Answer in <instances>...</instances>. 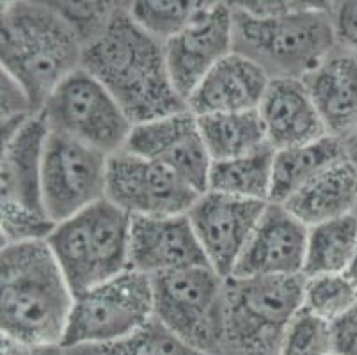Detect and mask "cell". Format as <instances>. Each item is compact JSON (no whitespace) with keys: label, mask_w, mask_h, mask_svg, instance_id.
I'll list each match as a JSON object with an SVG mask.
<instances>
[{"label":"cell","mask_w":357,"mask_h":355,"mask_svg":"<svg viewBox=\"0 0 357 355\" xmlns=\"http://www.w3.org/2000/svg\"><path fill=\"white\" fill-rule=\"evenodd\" d=\"M125 149L176 172L197 192H208L212 158L196 114L189 109L135 125Z\"/></svg>","instance_id":"cell-14"},{"label":"cell","mask_w":357,"mask_h":355,"mask_svg":"<svg viewBox=\"0 0 357 355\" xmlns=\"http://www.w3.org/2000/svg\"><path fill=\"white\" fill-rule=\"evenodd\" d=\"M132 217L100 199L57 224L47 239L75 297L130 269Z\"/></svg>","instance_id":"cell-5"},{"label":"cell","mask_w":357,"mask_h":355,"mask_svg":"<svg viewBox=\"0 0 357 355\" xmlns=\"http://www.w3.org/2000/svg\"><path fill=\"white\" fill-rule=\"evenodd\" d=\"M304 275L228 278L224 282V355H279L303 309Z\"/></svg>","instance_id":"cell-6"},{"label":"cell","mask_w":357,"mask_h":355,"mask_svg":"<svg viewBox=\"0 0 357 355\" xmlns=\"http://www.w3.org/2000/svg\"><path fill=\"white\" fill-rule=\"evenodd\" d=\"M268 203L204 192L187 213L210 266L231 278Z\"/></svg>","instance_id":"cell-12"},{"label":"cell","mask_w":357,"mask_h":355,"mask_svg":"<svg viewBox=\"0 0 357 355\" xmlns=\"http://www.w3.org/2000/svg\"><path fill=\"white\" fill-rule=\"evenodd\" d=\"M2 336L63 345L75 295L47 240L2 246Z\"/></svg>","instance_id":"cell-3"},{"label":"cell","mask_w":357,"mask_h":355,"mask_svg":"<svg viewBox=\"0 0 357 355\" xmlns=\"http://www.w3.org/2000/svg\"><path fill=\"white\" fill-rule=\"evenodd\" d=\"M271 80L259 64L231 52L201 80L187 100V109L197 117L258 110Z\"/></svg>","instance_id":"cell-17"},{"label":"cell","mask_w":357,"mask_h":355,"mask_svg":"<svg viewBox=\"0 0 357 355\" xmlns=\"http://www.w3.org/2000/svg\"><path fill=\"white\" fill-rule=\"evenodd\" d=\"M48 132L43 116L34 114L2 141V203L47 213L41 174Z\"/></svg>","instance_id":"cell-20"},{"label":"cell","mask_w":357,"mask_h":355,"mask_svg":"<svg viewBox=\"0 0 357 355\" xmlns=\"http://www.w3.org/2000/svg\"><path fill=\"white\" fill-rule=\"evenodd\" d=\"M283 206L307 227L352 215L357 206V165L350 158L331 165Z\"/></svg>","instance_id":"cell-21"},{"label":"cell","mask_w":357,"mask_h":355,"mask_svg":"<svg viewBox=\"0 0 357 355\" xmlns=\"http://www.w3.org/2000/svg\"><path fill=\"white\" fill-rule=\"evenodd\" d=\"M109 156L71 137L48 132L41 192L48 219L61 224L105 197Z\"/></svg>","instance_id":"cell-10"},{"label":"cell","mask_w":357,"mask_h":355,"mask_svg":"<svg viewBox=\"0 0 357 355\" xmlns=\"http://www.w3.org/2000/svg\"><path fill=\"white\" fill-rule=\"evenodd\" d=\"M164 48L174 89L187 103L201 80L233 52L231 4L204 2L196 18Z\"/></svg>","instance_id":"cell-13"},{"label":"cell","mask_w":357,"mask_h":355,"mask_svg":"<svg viewBox=\"0 0 357 355\" xmlns=\"http://www.w3.org/2000/svg\"><path fill=\"white\" fill-rule=\"evenodd\" d=\"M334 352L340 355H357V302L333 324Z\"/></svg>","instance_id":"cell-33"},{"label":"cell","mask_w":357,"mask_h":355,"mask_svg":"<svg viewBox=\"0 0 357 355\" xmlns=\"http://www.w3.org/2000/svg\"><path fill=\"white\" fill-rule=\"evenodd\" d=\"M155 318L151 275L128 269L75 297L63 347L125 340Z\"/></svg>","instance_id":"cell-9"},{"label":"cell","mask_w":357,"mask_h":355,"mask_svg":"<svg viewBox=\"0 0 357 355\" xmlns=\"http://www.w3.org/2000/svg\"><path fill=\"white\" fill-rule=\"evenodd\" d=\"M197 123L212 162L238 158L268 144L258 110L208 114Z\"/></svg>","instance_id":"cell-24"},{"label":"cell","mask_w":357,"mask_h":355,"mask_svg":"<svg viewBox=\"0 0 357 355\" xmlns=\"http://www.w3.org/2000/svg\"><path fill=\"white\" fill-rule=\"evenodd\" d=\"M199 197L201 192L157 162L128 149L109 156L105 199L130 217L187 215Z\"/></svg>","instance_id":"cell-11"},{"label":"cell","mask_w":357,"mask_h":355,"mask_svg":"<svg viewBox=\"0 0 357 355\" xmlns=\"http://www.w3.org/2000/svg\"><path fill=\"white\" fill-rule=\"evenodd\" d=\"M334 352L333 324L301 309L284 332L279 355H329Z\"/></svg>","instance_id":"cell-29"},{"label":"cell","mask_w":357,"mask_h":355,"mask_svg":"<svg viewBox=\"0 0 357 355\" xmlns=\"http://www.w3.org/2000/svg\"><path fill=\"white\" fill-rule=\"evenodd\" d=\"M357 249V217L342 219L310 227L304 262V278L347 273Z\"/></svg>","instance_id":"cell-25"},{"label":"cell","mask_w":357,"mask_h":355,"mask_svg":"<svg viewBox=\"0 0 357 355\" xmlns=\"http://www.w3.org/2000/svg\"><path fill=\"white\" fill-rule=\"evenodd\" d=\"M310 227L283 204L268 203L233 272L235 278L303 275ZM231 275V278H233Z\"/></svg>","instance_id":"cell-15"},{"label":"cell","mask_w":357,"mask_h":355,"mask_svg":"<svg viewBox=\"0 0 357 355\" xmlns=\"http://www.w3.org/2000/svg\"><path fill=\"white\" fill-rule=\"evenodd\" d=\"M347 158L349 153L345 141L333 135H326L310 144L275 151L268 203L284 204L295 192L314 180L320 172Z\"/></svg>","instance_id":"cell-22"},{"label":"cell","mask_w":357,"mask_h":355,"mask_svg":"<svg viewBox=\"0 0 357 355\" xmlns=\"http://www.w3.org/2000/svg\"><path fill=\"white\" fill-rule=\"evenodd\" d=\"M84 41L54 4H2V71L15 78L38 114L64 78L82 68Z\"/></svg>","instance_id":"cell-4"},{"label":"cell","mask_w":357,"mask_h":355,"mask_svg":"<svg viewBox=\"0 0 357 355\" xmlns=\"http://www.w3.org/2000/svg\"><path fill=\"white\" fill-rule=\"evenodd\" d=\"M268 146H304L329 135L310 91L298 78H272L258 109Z\"/></svg>","instance_id":"cell-18"},{"label":"cell","mask_w":357,"mask_h":355,"mask_svg":"<svg viewBox=\"0 0 357 355\" xmlns=\"http://www.w3.org/2000/svg\"><path fill=\"white\" fill-rule=\"evenodd\" d=\"M303 82L327 133L347 141L357 128V55L337 43Z\"/></svg>","instance_id":"cell-19"},{"label":"cell","mask_w":357,"mask_h":355,"mask_svg":"<svg viewBox=\"0 0 357 355\" xmlns=\"http://www.w3.org/2000/svg\"><path fill=\"white\" fill-rule=\"evenodd\" d=\"M331 13L337 43L357 55V2H337Z\"/></svg>","instance_id":"cell-32"},{"label":"cell","mask_w":357,"mask_h":355,"mask_svg":"<svg viewBox=\"0 0 357 355\" xmlns=\"http://www.w3.org/2000/svg\"><path fill=\"white\" fill-rule=\"evenodd\" d=\"M357 302V288L345 273L306 278L303 308L329 324L345 315Z\"/></svg>","instance_id":"cell-27"},{"label":"cell","mask_w":357,"mask_h":355,"mask_svg":"<svg viewBox=\"0 0 357 355\" xmlns=\"http://www.w3.org/2000/svg\"><path fill=\"white\" fill-rule=\"evenodd\" d=\"M66 348V347H64ZM66 355H208L178 340L157 318L125 340L102 345L68 347Z\"/></svg>","instance_id":"cell-26"},{"label":"cell","mask_w":357,"mask_h":355,"mask_svg":"<svg viewBox=\"0 0 357 355\" xmlns=\"http://www.w3.org/2000/svg\"><path fill=\"white\" fill-rule=\"evenodd\" d=\"M82 68L107 87L134 126L187 109L169 75L164 43L121 4L84 45Z\"/></svg>","instance_id":"cell-1"},{"label":"cell","mask_w":357,"mask_h":355,"mask_svg":"<svg viewBox=\"0 0 357 355\" xmlns=\"http://www.w3.org/2000/svg\"><path fill=\"white\" fill-rule=\"evenodd\" d=\"M345 146H347V153H349V158L357 165V128L354 130L352 135L347 139Z\"/></svg>","instance_id":"cell-35"},{"label":"cell","mask_w":357,"mask_h":355,"mask_svg":"<svg viewBox=\"0 0 357 355\" xmlns=\"http://www.w3.org/2000/svg\"><path fill=\"white\" fill-rule=\"evenodd\" d=\"M2 355H66L63 345L24 343L2 336Z\"/></svg>","instance_id":"cell-34"},{"label":"cell","mask_w":357,"mask_h":355,"mask_svg":"<svg viewBox=\"0 0 357 355\" xmlns=\"http://www.w3.org/2000/svg\"><path fill=\"white\" fill-rule=\"evenodd\" d=\"M274 156L275 149L267 144L238 158L212 162L208 174V192L268 203Z\"/></svg>","instance_id":"cell-23"},{"label":"cell","mask_w":357,"mask_h":355,"mask_svg":"<svg viewBox=\"0 0 357 355\" xmlns=\"http://www.w3.org/2000/svg\"><path fill=\"white\" fill-rule=\"evenodd\" d=\"M210 265L187 215L132 217L130 269L146 275Z\"/></svg>","instance_id":"cell-16"},{"label":"cell","mask_w":357,"mask_h":355,"mask_svg":"<svg viewBox=\"0 0 357 355\" xmlns=\"http://www.w3.org/2000/svg\"><path fill=\"white\" fill-rule=\"evenodd\" d=\"M40 114L50 132L71 137L107 156L125 149L134 130L116 98L84 68L64 78Z\"/></svg>","instance_id":"cell-8"},{"label":"cell","mask_w":357,"mask_h":355,"mask_svg":"<svg viewBox=\"0 0 357 355\" xmlns=\"http://www.w3.org/2000/svg\"><path fill=\"white\" fill-rule=\"evenodd\" d=\"M329 355H340V354H336V352H331V354Z\"/></svg>","instance_id":"cell-37"},{"label":"cell","mask_w":357,"mask_h":355,"mask_svg":"<svg viewBox=\"0 0 357 355\" xmlns=\"http://www.w3.org/2000/svg\"><path fill=\"white\" fill-rule=\"evenodd\" d=\"M233 8V52L271 78L303 80L337 47L333 13L304 2H240Z\"/></svg>","instance_id":"cell-2"},{"label":"cell","mask_w":357,"mask_h":355,"mask_svg":"<svg viewBox=\"0 0 357 355\" xmlns=\"http://www.w3.org/2000/svg\"><path fill=\"white\" fill-rule=\"evenodd\" d=\"M38 114L32 107L31 98L25 93L24 87L2 71V121L29 117Z\"/></svg>","instance_id":"cell-31"},{"label":"cell","mask_w":357,"mask_h":355,"mask_svg":"<svg viewBox=\"0 0 357 355\" xmlns=\"http://www.w3.org/2000/svg\"><path fill=\"white\" fill-rule=\"evenodd\" d=\"M204 2H134L128 4L130 15L162 43L180 34L203 9Z\"/></svg>","instance_id":"cell-28"},{"label":"cell","mask_w":357,"mask_h":355,"mask_svg":"<svg viewBox=\"0 0 357 355\" xmlns=\"http://www.w3.org/2000/svg\"><path fill=\"white\" fill-rule=\"evenodd\" d=\"M55 226L57 224L52 222L47 213L2 203V220H0L2 246L47 240Z\"/></svg>","instance_id":"cell-30"},{"label":"cell","mask_w":357,"mask_h":355,"mask_svg":"<svg viewBox=\"0 0 357 355\" xmlns=\"http://www.w3.org/2000/svg\"><path fill=\"white\" fill-rule=\"evenodd\" d=\"M155 318L178 340L224 355V282L210 265L151 275Z\"/></svg>","instance_id":"cell-7"},{"label":"cell","mask_w":357,"mask_h":355,"mask_svg":"<svg viewBox=\"0 0 357 355\" xmlns=\"http://www.w3.org/2000/svg\"><path fill=\"white\" fill-rule=\"evenodd\" d=\"M345 275L350 279V281L354 282V285H356V288H357V249H356V254H354L352 263H350V266H349V270H347Z\"/></svg>","instance_id":"cell-36"}]
</instances>
